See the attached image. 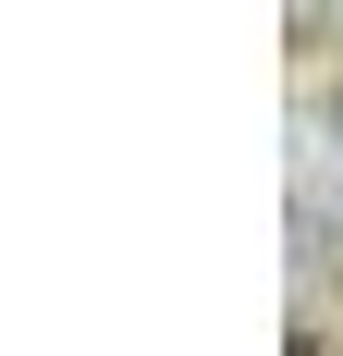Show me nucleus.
<instances>
[{"label":"nucleus","mask_w":343,"mask_h":356,"mask_svg":"<svg viewBox=\"0 0 343 356\" xmlns=\"http://www.w3.org/2000/svg\"><path fill=\"white\" fill-rule=\"evenodd\" d=\"M294 246H343V123H294Z\"/></svg>","instance_id":"f257e3e1"},{"label":"nucleus","mask_w":343,"mask_h":356,"mask_svg":"<svg viewBox=\"0 0 343 356\" xmlns=\"http://www.w3.org/2000/svg\"><path fill=\"white\" fill-rule=\"evenodd\" d=\"M331 37H343V13H331Z\"/></svg>","instance_id":"f03ea898"}]
</instances>
